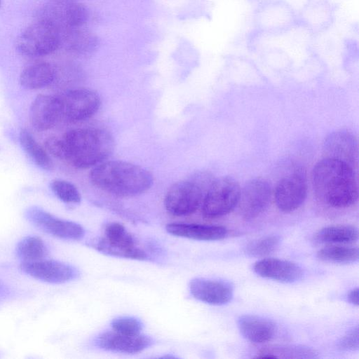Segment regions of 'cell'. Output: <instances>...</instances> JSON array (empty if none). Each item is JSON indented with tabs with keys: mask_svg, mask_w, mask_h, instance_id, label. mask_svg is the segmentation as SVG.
I'll return each instance as SVG.
<instances>
[{
	"mask_svg": "<svg viewBox=\"0 0 359 359\" xmlns=\"http://www.w3.org/2000/svg\"><path fill=\"white\" fill-rule=\"evenodd\" d=\"M50 189L55 195L66 203H79L81 197L77 188L71 182L62 180H54Z\"/></svg>",
	"mask_w": 359,
	"mask_h": 359,
	"instance_id": "obj_28",
	"label": "cell"
},
{
	"mask_svg": "<svg viewBox=\"0 0 359 359\" xmlns=\"http://www.w3.org/2000/svg\"><path fill=\"white\" fill-rule=\"evenodd\" d=\"M62 138L65 147L64 161L76 168L95 167L104 161L114 149L111 135L100 128L73 129Z\"/></svg>",
	"mask_w": 359,
	"mask_h": 359,
	"instance_id": "obj_3",
	"label": "cell"
},
{
	"mask_svg": "<svg viewBox=\"0 0 359 359\" xmlns=\"http://www.w3.org/2000/svg\"><path fill=\"white\" fill-rule=\"evenodd\" d=\"M104 238L95 241L93 246L100 252L106 255L144 260L147 254L136 247L133 237L120 223L111 222L104 229Z\"/></svg>",
	"mask_w": 359,
	"mask_h": 359,
	"instance_id": "obj_6",
	"label": "cell"
},
{
	"mask_svg": "<svg viewBox=\"0 0 359 359\" xmlns=\"http://www.w3.org/2000/svg\"><path fill=\"white\" fill-rule=\"evenodd\" d=\"M152 344V339L147 335H127L114 330L102 333L95 340L96 346L102 349L124 353L141 352Z\"/></svg>",
	"mask_w": 359,
	"mask_h": 359,
	"instance_id": "obj_17",
	"label": "cell"
},
{
	"mask_svg": "<svg viewBox=\"0 0 359 359\" xmlns=\"http://www.w3.org/2000/svg\"><path fill=\"white\" fill-rule=\"evenodd\" d=\"M339 347L344 351H355L359 347L358 327L349 330L339 340Z\"/></svg>",
	"mask_w": 359,
	"mask_h": 359,
	"instance_id": "obj_31",
	"label": "cell"
},
{
	"mask_svg": "<svg viewBox=\"0 0 359 359\" xmlns=\"http://www.w3.org/2000/svg\"><path fill=\"white\" fill-rule=\"evenodd\" d=\"M278 235H268L248 242L243 248L244 253L252 257H264L276 251L280 246Z\"/></svg>",
	"mask_w": 359,
	"mask_h": 359,
	"instance_id": "obj_27",
	"label": "cell"
},
{
	"mask_svg": "<svg viewBox=\"0 0 359 359\" xmlns=\"http://www.w3.org/2000/svg\"><path fill=\"white\" fill-rule=\"evenodd\" d=\"M16 46L18 51L27 56L46 55L60 48V32L50 22L39 19L23 31Z\"/></svg>",
	"mask_w": 359,
	"mask_h": 359,
	"instance_id": "obj_5",
	"label": "cell"
},
{
	"mask_svg": "<svg viewBox=\"0 0 359 359\" xmlns=\"http://www.w3.org/2000/svg\"><path fill=\"white\" fill-rule=\"evenodd\" d=\"M241 187L231 177H222L212 181L201 204L203 217L215 219L231 212L238 205Z\"/></svg>",
	"mask_w": 359,
	"mask_h": 359,
	"instance_id": "obj_4",
	"label": "cell"
},
{
	"mask_svg": "<svg viewBox=\"0 0 359 359\" xmlns=\"http://www.w3.org/2000/svg\"><path fill=\"white\" fill-rule=\"evenodd\" d=\"M317 257L325 262L348 264L358 260V248L341 245H328L317 252Z\"/></svg>",
	"mask_w": 359,
	"mask_h": 359,
	"instance_id": "obj_25",
	"label": "cell"
},
{
	"mask_svg": "<svg viewBox=\"0 0 359 359\" xmlns=\"http://www.w3.org/2000/svg\"><path fill=\"white\" fill-rule=\"evenodd\" d=\"M111 325L114 331L127 335L139 334L142 330V322L131 316L116 318L111 321Z\"/></svg>",
	"mask_w": 359,
	"mask_h": 359,
	"instance_id": "obj_29",
	"label": "cell"
},
{
	"mask_svg": "<svg viewBox=\"0 0 359 359\" xmlns=\"http://www.w3.org/2000/svg\"><path fill=\"white\" fill-rule=\"evenodd\" d=\"M262 351L272 354L276 358H313L315 357L314 351L304 346H280L264 348Z\"/></svg>",
	"mask_w": 359,
	"mask_h": 359,
	"instance_id": "obj_30",
	"label": "cell"
},
{
	"mask_svg": "<svg viewBox=\"0 0 359 359\" xmlns=\"http://www.w3.org/2000/svg\"><path fill=\"white\" fill-rule=\"evenodd\" d=\"M358 229L351 225L325 226L314 235V241L321 244H349L358 241Z\"/></svg>",
	"mask_w": 359,
	"mask_h": 359,
	"instance_id": "obj_23",
	"label": "cell"
},
{
	"mask_svg": "<svg viewBox=\"0 0 359 359\" xmlns=\"http://www.w3.org/2000/svg\"><path fill=\"white\" fill-rule=\"evenodd\" d=\"M98 189L118 197H133L147 191L153 184L152 175L137 165L123 161H104L90 173Z\"/></svg>",
	"mask_w": 359,
	"mask_h": 359,
	"instance_id": "obj_2",
	"label": "cell"
},
{
	"mask_svg": "<svg viewBox=\"0 0 359 359\" xmlns=\"http://www.w3.org/2000/svg\"><path fill=\"white\" fill-rule=\"evenodd\" d=\"M20 269L26 274L50 283H67L79 276L78 269L74 266L55 260L23 262Z\"/></svg>",
	"mask_w": 359,
	"mask_h": 359,
	"instance_id": "obj_13",
	"label": "cell"
},
{
	"mask_svg": "<svg viewBox=\"0 0 359 359\" xmlns=\"http://www.w3.org/2000/svg\"><path fill=\"white\" fill-rule=\"evenodd\" d=\"M16 252L23 262H32L43 259L48 254V248L42 239L29 236L18 243Z\"/></svg>",
	"mask_w": 359,
	"mask_h": 359,
	"instance_id": "obj_26",
	"label": "cell"
},
{
	"mask_svg": "<svg viewBox=\"0 0 359 359\" xmlns=\"http://www.w3.org/2000/svg\"><path fill=\"white\" fill-rule=\"evenodd\" d=\"M0 5H1V0H0Z\"/></svg>",
	"mask_w": 359,
	"mask_h": 359,
	"instance_id": "obj_35",
	"label": "cell"
},
{
	"mask_svg": "<svg viewBox=\"0 0 359 359\" xmlns=\"http://www.w3.org/2000/svg\"><path fill=\"white\" fill-rule=\"evenodd\" d=\"M55 77L56 69L52 64L38 62L22 70L20 76V83L28 90L40 89L50 85Z\"/></svg>",
	"mask_w": 359,
	"mask_h": 359,
	"instance_id": "obj_22",
	"label": "cell"
},
{
	"mask_svg": "<svg viewBox=\"0 0 359 359\" xmlns=\"http://www.w3.org/2000/svg\"><path fill=\"white\" fill-rule=\"evenodd\" d=\"M88 18L89 11L84 4L75 0H53L43 8L39 19L62 32L83 27Z\"/></svg>",
	"mask_w": 359,
	"mask_h": 359,
	"instance_id": "obj_7",
	"label": "cell"
},
{
	"mask_svg": "<svg viewBox=\"0 0 359 359\" xmlns=\"http://www.w3.org/2000/svg\"><path fill=\"white\" fill-rule=\"evenodd\" d=\"M238 328L247 340L257 344L270 341L276 333L275 323L257 315H242L237 320Z\"/></svg>",
	"mask_w": 359,
	"mask_h": 359,
	"instance_id": "obj_19",
	"label": "cell"
},
{
	"mask_svg": "<svg viewBox=\"0 0 359 359\" xmlns=\"http://www.w3.org/2000/svg\"><path fill=\"white\" fill-rule=\"evenodd\" d=\"M324 158L343 161L352 168L357 165L358 145L355 137L346 130L330 133L323 144Z\"/></svg>",
	"mask_w": 359,
	"mask_h": 359,
	"instance_id": "obj_15",
	"label": "cell"
},
{
	"mask_svg": "<svg viewBox=\"0 0 359 359\" xmlns=\"http://www.w3.org/2000/svg\"><path fill=\"white\" fill-rule=\"evenodd\" d=\"M58 97L61 118L69 122H79L90 118L101 104L100 96L86 88L72 89Z\"/></svg>",
	"mask_w": 359,
	"mask_h": 359,
	"instance_id": "obj_9",
	"label": "cell"
},
{
	"mask_svg": "<svg viewBox=\"0 0 359 359\" xmlns=\"http://www.w3.org/2000/svg\"><path fill=\"white\" fill-rule=\"evenodd\" d=\"M60 47L74 54L90 55L99 46L97 35L84 26L60 32Z\"/></svg>",
	"mask_w": 359,
	"mask_h": 359,
	"instance_id": "obj_20",
	"label": "cell"
},
{
	"mask_svg": "<svg viewBox=\"0 0 359 359\" xmlns=\"http://www.w3.org/2000/svg\"><path fill=\"white\" fill-rule=\"evenodd\" d=\"M166 231L175 236L198 241L222 240L228 233L222 226L177 222L168 224Z\"/></svg>",
	"mask_w": 359,
	"mask_h": 359,
	"instance_id": "obj_21",
	"label": "cell"
},
{
	"mask_svg": "<svg viewBox=\"0 0 359 359\" xmlns=\"http://www.w3.org/2000/svg\"><path fill=\"white\" fill-rule=\"evenodd\" d=\"M192 296L203 302L221 306L231 302L233 297V287L226 281L195 278L189 282Z\"/></svg>",
	"mask_w": 359,
	"mask_h": 359,
	"instance_id": "obj_14",
	"label": "cell"
},
{
	"mask_svg": "<svg viewBox=\"0 0 359 359\" xmlns=\"http://www.w3.org/2000/svg\"><path fill=\"white\" fill-rule=\"evenodd\" d=\"M203 191L194 181H181L173 184L164 198L166 210L175 216H187L195 212L201 205Z\"/></svg>",
	"mask_w": 359,
	"mask_h": 359,
	"instance_id": "obj_8",
	"label": "cell"
},
{
	"mask_svg": "<svg viewBox=\"0 0 359 359\" xmlns=\"http://www.w3.org/2000/svg\"><path fill=\"white\" fill-rule=\"evenodd\" d=\"M254 271L259 276L284 283H292L303 277L302 269L296 263L277 258L257 261Z\"/></svg>",
	"mask_w": 359,
	"mask_h": 359,
	"instance_id": "obj_18",
	"label": "cell"
},
{
	"mask_svg": "<svg viewBox=\"0 0 359 359\" xmlns=\"http://www.w3.org/2000/svg\"><path fill=\"white\" fill-rule=\"evenodd\" d=\"M26 218L41 230L66 240H79L85 234L79 224L55 217L41 208L32 206L25 212Z\"/></svg>",
	"mask_w": 359,
	"mask_h": 359,
	"instance_id": "obj_12",
	"label": "cell"
},
{
	"mask_svg": "<svg viewBox=\"0 0 359 359\" xmlns=\"http://www.w3.org/2000/svg\"><path fill=\"white\" fill-rule=\"evenodd\" d=\"M311 182L316 195L332 208H348L358 201L355 170L343 161L323 158L313 167Z\"/></svg>",
	"mask_w": 359,
	"mask_h": 359,
	"instance_id": "obj_1",
	"label": "cell"
},
{
	"mask_svg": "<svg viewBox=\"0 0 359 359\" xmlns=\"http://www.w3.org/2000/svg\"><path fill=\"white\" fill-rule=\"evenodd\" d=\"M9 293L8 287L3 282L0 281V299L7 297Z\"/></svg>",
	"mask_w": 359,
	"mask_h": 359,
	"instance_id": "obj_34",
	"label": "cell"
},
{
	"mask_svg": "<svg viewBox=\"0 0 359 359\" xmlns=\"http://www.w3.org/2000/svg\"><path fill=\"white\" fill-rule=\"evenodd\" d=\"M272 196L269 183L262 178L248 181L241 189L238 203L239 213L245 220H251L262 215L269 207Z\"/></svg>",
	"mask_w": 359,
	"mask_h": 359,
	"instance_id": "obj_11",
	"label": "cell"
},
{
	"mask_svg": "<svg viewBox=\"0 0 359 359\" xmlns=\"http://www.w3.org/2000/svg\"><path fill=\"white\" fill-rule=\"evenodd\" d=\"M358 287L353 288L348 292L346 296L348 302L356 306H358Z\"/></svg>",
	"mask_w": 359,
	"mask_h": 359,
	"instance_id": "obj_33",
	"label": "cell"
},
{
	"mask_svg": "<svg viewBox=\"0 0 359 359\" xmlns=\"http://www.w3.org/2000/svg\"><path fill=\"white\" fill-rule=\"evenodd\" d=\"M307 180L305 172L297 168L282 177L274 189V199L278 208L283 212L297 210L307 196Z\"/></svg>",
	"mask_w": 359,
	"mask_h": 359,
	"instance_id": "obj_10",
	"label": "cell"
},
{
	"mask_svg": "<svg viewBox=\"0 0 359 359\" xmlns=\"http://www.w3.org/2000/svg\"><path fill=\"white\" fill-rule=\"evenodd\" d=\"M46 151L55 158L64 160L65 147L62 137L52 136L44 142Z\"/></svg>",
	"mask_w": 359,
	"mask_h": 359,
	"instance_id": "obj_32",
	"label": "cell"
},
{
	"mask_svg": "<svg viewBox=\"0 0 359 359\" xmlns=\"http://www.w3.org/2000/svg\"><path fill=\"white\" fill-rule=\"evenodd\" d=\"M58 96L39 95L33 100L29 109V120L37 130H48L61 119Z\"/></svg>",
	"mask_w": 359,
	"mask_h": 359,
	"instance_id": "obj_16",
	"label": "cell"
},
{
	"mask_svg": "<svg viewBox=\"0 0 359 359\" xmlns=\"http://www.w3.org/2000/svg\"><path fill=\"white\" fill-rule=\"evenodd\" d=\"M19 139L24 151L38 167L45 170L53 169V164L48 152L36 141L29 131L22 129Z\"/></svg>",
	"mask_w": 359,
	"mask_h": 359,
	"instance_id": "obj_24",
	"label": "cell"
}]
</instances>
